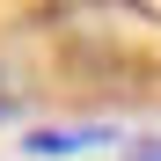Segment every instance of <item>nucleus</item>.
I'll list each match as a JSON object with an SVG mask.
<instances>
[{
    "label": "nucleus",
    "instance_id": "obj_2",
    "mask_svg": "<svg viewBox=\"0 0 161 161\" xmlns=\"http://www.w3.org/2000/svg\"><path fill=\"white\" fill-rule=\"evenodd\" d=\"M125 161H161V139H139V147H125Z\"/></svg>",
    "mask_w": 161,
    "mask_h": 161
},
{
    "label": "nucleus",
    "instance_id": "obj_1",
    "mask_svg": "<svg viewBox=\"0 0 161 161\" xmlns=\"http://www.w3.org/2000/svg\"><path fill=\"white\" fill-rule=\"evenodd\" d=\"M95 139H110V132H88V125H80V132H51V139H37V132H30L37 154H66V147H95Z\"/></svg>",
    "mask_w": 161,
    "mask_h": 161
}]
</instances>
